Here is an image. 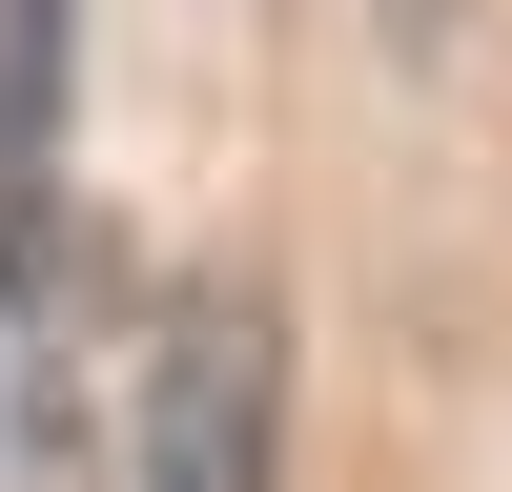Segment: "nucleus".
I'll use <instances>...</instances> for the list:
<instances>
[{
	"label": "nucleus",
	"mask_w": 512,
	"mask_h": 492,
	"mask_svg": "<svg viewBox=\"0 0 512 492\" xmlns=\"http://www.w3.org/2000/svg\"><path fill=\"white\" fill-rule=\"evenodd\" d=\"M144 492H287V328H267V287H185L144 328Z\"/></svg>",
	"instance_id": "f257e3e1"
},
{
	"label": "nucleus",
	"mask_w": 512,
	"mask_h": 492,
	"mask_svg": "<svg viewBox=\"0 0 512 492\" xmlns=\"http://www.w3.org/2000/svg\"><path fill=\"white\" fill-rule=\"evenodd\" d=\"M82 431H103V246L62 226H0V492H62Z\"/></svg>",
	"instance_id": "f03ea898"
},
{
	"label": "nucleus",
	"mask_w": 512,
	"mask_h": 492,
	"mask_svg": "<svg viewBox=\"0 0 512 492\" xmlns=\"http://www.w3.org/2000/svg\"><path fill=\"white\" fill-rule=\"evenodd\" d=\"M82 164V0H0V226H62Z\"/></svg>",
	"instance_id": "7ed1b4c3"
}]
</instances>
